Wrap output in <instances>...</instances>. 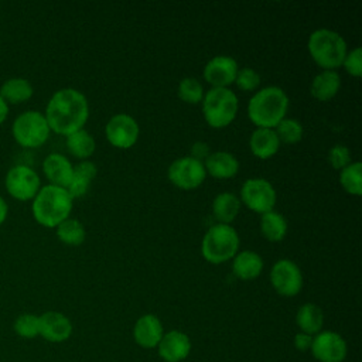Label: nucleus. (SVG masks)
<instances>
[{"label":"nucleus","instance_id":"nucleus-24","mask_svg":"<svg viewBox=\"0 0 362 362\" xmlns=\"http://www.w3.org/2000/svg\"><path fill=\"white\" fill-rule=\"evenodd\" d=\"M240 199L233 192H219L212 201V214L218 223L230 225L240 211Z\"/></svg>","mask_w":362,"mask_h":362},{"label":"nucleus","instance_id":"nucleus-15","mask_svg":"<svg viewBox=\"0 0 362 362\" xmlns=\"http://www.w3.org/2000/svg\"><path fill=\"white\" fill-rule=\"evenodd\" d=\"M72 334L71 320L59 311H45L40 315V337L48 342H64Z\"/></svg>","mask_w":362,"mask_h":362},{"label":"nucleus","instance_id":"nucleus-13","mask_svg":"<svg viewBox=\"0 0 362 362\" xmlns=\"http://www.w3.org/2000/svg\"><path fill=\"white\" fill-rule=\"evenodd\" d=\"M313 356L320 362H342L348 348L345 339L334 331H320L313 337Z\"/></svg>","mask_w":362,"mask_h":362},{"label":"nucleus","instance_id":"nucleus-1","mask_svg":"<svg viewBox=\"0 0 362 362\" xmlns=\"http://www.w3.org/2000/svg\"><path fill=\"white\" fill-rule=\"evenodd\" d=\"M44 116L51 132L66 137L83 129L89 117V103L78 89L62 88L49 98Z\"/></svg>","mask_w":362,"mask_h":362},{"label":"nucleus","instance_id":"nucleus-3","mask_svg":"<svg viewBox=\"0 0 362 362\" xmlns=\"http://www.w3.org/2000/svg\"><path fill=\"white\" fill-rule=\"evenodd\" d=\"M288 110V96L280 86L257 90L247 103V116L256 127L274 129Z\"/></svg>","mask_w":362,"mask_h":362},{"label":"nucleus","instance_id":"nucleus-12","mask_svg":"<svg viewBox=\"0 0 362 362\" xmlns=\"http://www.w3.org/2000/svg\"><path fill=\"white\" fill-rule=\"evenodd\" d=\"M139 123L137 120L127 113H116L113 115L106 126L105 134L107 141L116 148H130L136 144L139 139Z\"/></svg>","mask_w":362,"mask_h":362},{"label":"nucleus","instance_id":"nucleus-28","mask_svg":"<svg viewBox=\"0 0 362 362\" xmlns=\"http://www.w3.org/2000/svg\"><path fill=\"white\" fill-rule=\"evenodd\" d=\"M55 233L57 238L69 246H78L81 243H83L85 238H86V232L85 228L82 225L81 221L75 219V218H66L65 221H62L57 228H55Z\"/></svg>","mask_w":362,"mask_h":362},{"label":"nucleus","instance_id":"nucleus-26","mask_svg":"<svg viewBox=\"0 0 362 362\" xmlns=\"http://www.w3.org/2000/svg\"><path fill=\"white\" fill-rule=\"evenodd\" d=\"M296 322L301 332L308 335L318 334L324 324L322 310L314 303H305L298 308L296 314Z\"/></svg>","mask_w":362,"mask_h":362},{"label":"nucleus","instance_id":"nucleus-25","mask_svg":"<svg viewBox=\"0 0 362 362\" xmlns=\"http://www.w3.org/2000/svg\"><path fill=\"white\" fill-rule=\"evenodd\" d=\"M65 146L72 157L82 161L88 160L95 153L96 141L88 130L81 129L65 137Z\"/></svg>","mask_w":362,"mask_h":362},{"label":"nucleus","instance_id":"nucleus-37","mask_svg":"<svg viewBox=\"0 0 362 362\" xmlns=\"http://www.w3.org/2000/svg\"><path fill=\"white\" fill-rule=\"evenodd\" d=\"M96 173H98V168H96L95 163H92L89 160H82L76 165H74V174L83 180L90 181V182L96 177Z\"/></svg>","mask_w":362,"mask_h":362},{"label":"nucleus","instance_id":"nucleus-20","mask_svg":"<svg viewBox=\"0 0 362 362\" xmlns=\"http://www.w3.org/2000/svg\"><path fill=\"white\" fill-rule=\"evenodd\" d=\"M280 140L274 129L256 127L249 139V147L255 157L260 160H267L273 157L280 148Z\"/></svg>","mask_w":362,"mask_h":362},{"label":"nucleus","instance_id":"nucleus-23","mask_svg":"<svg viewBox=\"0 0 362 362\" xmlns=\"http://www.w3.org/2000/svg\"><path fill=\"white\" fill-rule=\"evenodd\" d=\"M33 95H34V88L31 82L20 76L8 78L0 86V96L8 106L24 103L30 100Z\"/></svg>","mask_w":362,"mask_h":362},{"label":"nucleus","instance_id":"nucleus-35","mask_svg":"<svg viewBox=\"0 0 362 362\" xmlns=\"http://www.w3.org/2000/svg\"><path fill=\"white\" fill-rule=\"evenodd\" d=\"M345 68V71L355 78H359L362 75V49L361 47H355L354 49L348 51L342 65Z\"/></svg>","mask_w":362,"mask_h":362},{"label":"nucleus","instance_id":"nucleus-7","mask_svg":"<svg viewBox=\"0 0 362 362\" xmlns=\"http://www.w3.org/2000/svg\"><path fill=\"white\" fill-rule=\"evenodd\" d=\"M51 134L49 126L42 112L25 110L20 113L11 124V136L24 148H37L45 144Z\"/></svg>","mask_w":362,"mask_h":362},{"label":"nucleus","instance_id":"nucleus-42","mask_svg":"<svg viewBox=\"0 0 362 362\" xmlns=\"http://www.w3.org/2000/svg\"><path fill=\"white\" fill-rule=\"evenodd\" d=\"M0 7H1V4H0Z\"/></svg>","mask_w":362,"mask_h":362},{"label":"nucleus","instance_id":"nucleus-14","mask_svg":"<svg viewBox=\"0 0 362 362\" xmlns=\"http://www.w3.org/2000/svg\"><path fill=\"white\" fill-rule=\"evenodd\" d=\"M238 62L228 55H216L211 58L204 66V79L212 85V88H228L235 82L238 74Z\"/></svg>","mask_w":362,"mask_h":362},{"label":"nucleus","instance_id":"nucleus-11","mask_svg":"<svg viewBox=\"0 0 362 362\" xmlns=\"http://www.w3.org/2000/svg\"><path fill=\"white\" fill-rule=\"evenodd\" d=\"M270 283L283 297L297 296L304 284L300 267L290 259L277 260L270 270Z\"/></svg>","mask_w":362,"mask_h":362},{"label":"nucleus","instance_id":"nucleus-17","mask_svg":"<svg viewBox=\"0 0 362 362\" xmlns=\"http://www.w3.org/2000/svg\"><path fill=\"white\" fill-rule=\"evenodd\" d=\"M164 335L163 324L154 314L141 315L133 327V338L137 345L146 349L156 348Z\"/></svg>","mask_w":362,"mask_h":362},{"label":"nucleus","instance_id":"nucleus-32","mask_svg":"<svg viewBox=\"0 0 362 362\" xmlns=\"http://www.w3.org/2000/svg\"><path fill=\"white\" fill-rule=\"evenodd\" d=\"M274 132H276L280 143H284V144L298 143L304 134V129H303L301 123L296 119H288V117H284L274 127Z\"/></svg>","mask_w":362,"mask_h":362},{"label":"nucleus","instance_id":"nucleus-16","mask_svg":"<svg viewBox=\"0 0 362 362\" xmlns=\"http://www.w3.org/2000/svg\"><path fill=\"white\" fill-rule=\"evenodd\" d=\"M189 337L178 329H171L164 332L161 341L158 342V355L165 362H181L191 352Z\"/></svg>","mask_w":362,"mask_h":362},{"label":"nucleus","instance_id":"nucleus-33","mask_svg":"<svg viewBox=\"0 0 362 362\" xmlns=\"http://www.w3.org/2000/svg\"><path fill=\"white\" fill-rule=\"evenodd\" d=\"M233 83H236V86L243 92H253L260 85V74L249 66L239 68Z\"/></svg>","mask_w":362,"mask_h":362},{"label":"nucleus","instance_id":"nucleus-22","mask_svg":"<svg viewBox=\"0 0 362 362\" xmlns=\"http://www.w3.org/2000/svg\"><path fill=\"white\" fill-rule=\"evenodd\" d=\"M341 86V76L337 71H321L314 76L310 92L311 96L320 102H327L332 99Z\"/></svg>","mask_w":362,"mask_h":362},{"label":"nucleus","instance_id":"nucleus-36","mask_svg":"<svg viewBox=\"0 0 362 362\" xmlns=\"http://www.w3.org/2000/svg\"><path fill=\"white\" fill-rule=\"evenodd\" d=\"M89 185H90V181L83 180V178H81V177H78V175L74 174L72 178H71V181H69V184L66 185L65 189L68 191L69 197H71L72 199H75V198L83 197V195L88 192Z\"/></svg>","mask_w":362,"mask_h":362},{"label":"nucleus","instance_id":"nucleus-38","mask_svg":"<svg viewBox=\"0 0 362 362\" xmlns=\"http://www.w3.org/2000/svg\"><path fill=\"white\" fill-rule=\"evenodd\" d=\"M211 154L209 151V146L205 143V141H195L192 146H191V157L204 163L206 160V157Z\"/></svg>","mask_w":362,"mask_h":362},{"label":"nucleus","instance_id":"nucleus-6","mask_svg":"<svg viewBox=\"0 0 362 362\" xmlns=\"http://www.w3.org/2000/svg\"><path fill=\"white\" fill-rule=\"evenodd\" d=\"M239 109V99L229 88H211L202 99V113L205 122L214 129L229 126Z\"/></svg>","mask_w":362,"mask_h":362},{"label":"nucleus","instance_id":"nucleus-21","mask_svg":"<svg viewBox=\"0 0 362 362\" xmlns=\"http://www.w3.org/2000/svg\"><path fill=\"white\" fill-rule=\"evenodd\" d=\"M263 270V259L253 250L238 252L232 259V272L240 280H253Z\"/></svg>","mask_w":362,"mask_h":362},{"label":"nucleus","instance_id":"nucleus-18","mask_svg":"<svg viewBox=\"0 0 362 362\" xmlns=\"http://www.w3.org/2000/svg\"><path fill=\"white\" fill-rule=\"evenodd\" d=\"M42 173L51 185L66 188L74 175V165L64 154L51 153L42 161Z\"/></svg>","mask_w":362,"mask_h":362},{"label":"nucleus","instance_id":"nucleus-39","mask_svg":"<svg viewBox=\"0 0 362 362\" xmlns=\"http://www.w3.org/2000/svg\"><path fill=\"white\" fill-rule=\"evenodd\" d=\"M294 348L301 351V352H305V351H310L311 349V344H313V335H308V334H304V332H298L294 335Z\"/></svg>","mask_w":362,"mask_h":362},{"label":"nucleus","instance_id":"nucleus-40","mask_svg":"<svg viewBox=\"0 0 362 362\" xmlns=\"http://www.w3.org/2000/svg\"><path fill=\"white\" fill-rule=\"evenodd\" d=\"M7 215H8V205L6 199L0 195V225L7 219Z\"/></svg>","mask_w":362,"mask_h":362},{"label":"nucleus","instance_id":"nucleus-34","mask_svg":"<svg viewBox=\"0 0 362 362\" xmlns=\"http://www.w3.org/2000/svg\"><path fill=\"white\" fill-rule=\"evenodd\" d=\"M328 163L334 170L341 171L348 164H351V151L344 144H334L328 151Z\"/></svg>","mask_w":362,"mask_h":362},{"label":"nucleus","instance_id":"nucleus-29","mask_svg":"<svg viewBox=\"0 0 362 362\" xmlns=\"http://www.w3.org/2000/svg\"><path fill=\"white\" fill-rule=\"evenodd\" d=\"M339 184L351 195L359 197L362 194V164L352 161L339 171Z\"/></svg>","mask_w":362,"mask_h":362},{"label":"nucleus","instance_id":"nucleus-10","mask_svg":"<svg viewBox=\"0 0 362 362\" xmlns=\"http://www.w3.org/2000/svg\"><path fill=\"white\" fill-rule=\"evenodd\" d=\"M167 177L173 185L181 189H194L198 188L206 177L204 163L192 158L191 156H184L175 158L168 170Z\"/></svg>","mask_w":362,"mask_h":362},{"label":"nucleus","instance_id":"nucleus-8","mask_svg":"<svg viewBox=\"0 0 362 362\" xmlns=\"http://www.w3.org/2000/svg\"><path fill=\"white\" fill-rule=\"evenodd\" d=\"M7 194L17 201H33L41 188V180L37 171L25 164L13 165L4 178Z\"/></svg>","mask_w":362,"mask_h":362},{"label":"nucleus","instance_id":"nucleus-19","mask_svg":"<svg viewBox=\"0 0 362 362\" xmlns=\"http://www.w3.org/2000/svg\"><path fill=\"white\" fill-rule=\"evenodd\" d=\"M204 167L206 174H209L211 177L225 180V178H232L238 174L239 161L232 153L221 150V151L211 153L204 161Z\"/></svg>","mask_w":362,"mask_h":362},{"label":"nucleus","instance_id":"nucleus-2","mask_svg":"<svg viewBox=\"0 0 362 362\" xmlns=\"http://www.w3.org/2000/svg\"><path fill=\"white\" fill-rule=\"evenodd\" d=\"M74 199L62 187L47 184L40 188L33 198L31 212L37 223L44 228H57L62 221L69 218Z\"/></svg>","mask_w":362,"mask_h":362},{"label":"nucleus","instance_id":"nucleus-31","mask_svg":"<svg viewBox=\"0 0 362 362\" xmlns=\"http://www.w3.org/2000/svg\"><path fill=\"white\" fill-rule=\"evenodd\" d=\"M13 329L18 337L24 339L40 337V315L33 313L20 314L13 322Z\"/></svg>","mask_w":362,"mask_h":362},{"label":"nucleus","instance_id":"nucleus-4","mask_svg":"<svg viewBox=\"0 0 362 362\" xmlns=\"http://www.w3.org/2000/svg\"><path fill=\"white\" fill-rule=\"evenodd\" d=\"M308 52L322 71H337L348 52L344 37L329 28L314 30L308 37Z\"/></svg>","mask_w":362,"mask_h":362},{"label":"nucleus","instance_id":"nucleus-41","mask_svg":"<svg viewBox=\"0 0 362 362\" xmlns=\"http://www.w3.org/2000/svg\"><path fill=\"white\" fill-rule=\"evenodd\" d=\"M7 116H8V105L0 96V126L6 122Z\"/></svg>","mask_w":362,"mask_h":362},{"label":"nucleus","instance_id":"nucleus-9","mask_svg":"<svg viewBox=\"0 0 362 362\" xmlns=\"http://www.w3.org/2000/svg\"><path fill=\"white\" fill-rule=\"evenodd\" d=\"M240 204L256 214H266L273 211L277 195L274 187L264 178H249L240 188Z\"/></svg>","mask_w":362,"mask_h":362},{"label":"nucleus","instance_id":"nucleus-27","mask_svg":"<svg viewBox=\"0 0 362 362\" xmlns=\"http://www.w3.org/2000/svg\"><path fill=\"white\" fill-rule=\"evenodd\" d=\"M260 232L269 242H280L287 235V221L277 211L260 215Z\"/></svg>","mask_w":362,"mask_h":362},{"label":"nucleus","instance_id":"nucleus-5","mask_svg":"<svg viewBox=\"0 0 362 362\" xmlns=\"http://www.w3.org/2000/svg\"><path fill=\"white\" fill-rule=\"evenodd\" d=\"M240 240L236 229L226 223H215L208 228L201 242L202 257L212 264L232 260L238 253Z\"/></svg>","mask_w":362,"mask_h":362},{"label":"nucleus","instance_id":"nucleus-30","mask_svg":"<svg viewBox=\"0 0 362 362\" xmlns=\"http://www.w3.org/2000/svg\"><path fill=\"white\" fill-rule=\"evenodd\" d=\"M177 95L182 102L189 105H197L202 102L205 93H204V86L198 79L187 76L180 81L177 88Z\"/></svg>","mask_w":362,"mask_h":362}]
</instances>
